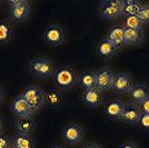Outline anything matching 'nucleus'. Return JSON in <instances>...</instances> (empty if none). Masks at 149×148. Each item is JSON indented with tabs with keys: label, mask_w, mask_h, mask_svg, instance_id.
Segmentation results:
<instances>
[{
	"label": "nucleus",
	"mask_w": 149,
	"mask_h": 148,
	"mask_svg": "<svg viewBox=\"0 0 149 148\" xmlns=\"http://www.w3.org/2000/svg\"><path fill=\"white\" fill-rule=\"evenodd\" d=\"M108 39L111 41L115 47L119 49L126 45L125 43V27L121 26H115L108 32Z\"/></svg>",
	"instance_id": "18"
},
{
	"label": "nucleus",
	"mask_w": 149,
	"mask_h": 148,
	"mask_svg": "<svg viewBox=\"0 0 149 148\" xmlns=\"http://www.w3.org/2000/svg\"><path fill=\"white\" fill-rule=\"evenodd\" d=\"M141 21L138 17V15L135 16H127L125 19V28L128 29H141Z\"/></svg>",
	"instance_id": "24"
},
{
	"label": "nucleus",
	"mask_w": 149,
	"mask_h": 148,
	"mask_svg": "<svg viewBox=\"0 0 149 148\" xmlns=\"http://www.w3.org/2000/svg\"><path fill=\"white\" fill-rule=\"evenodd\" d=\"M143 39L141 29H128L125 28V43L129 45H139Z\"/></svg>",
	"instance_id": "21"
},
{
	"label": "nucleus",
	"mask_w": 149,
	"mask_h": 148,
	"mask_svg": "<svg viewBox=\"0 0 149 148\" xmlns=\"http://www.w3.org/2000/svg\"><path fill=\"white\" fill-rule=\"evenodd\" d=\"M54 80L57 86L62 89H68L78 81L74 70L70 67H60L54 73Z\"/></svg>",
	"instance_id": "2"
},
{
	"label": "nucleus",
	"mask_w": 149,
	"mask_h": 148,
	"mask_svg": "<svg viewBox=\"0 0 149 148\" xmlns=\"http://www.w3.org/2000/svg\"><path fill=\"white\" fill-rule=\"evenodd\" d=\"M139 127L143 130H149V115L147 114H141V116L139 118L138 121Z\"/></svg>",
	"instance_id": "26"
},
{
	"label": "nucleus",
	"mask_w": 149,
	"mask_h": 148,
	"mask_svg": "<svg viewBox=\"0 0 149 148\" xmlns=\"http://www.w3.org/2000/svg\"><path fill=\"white\" fill-rule=\"evenodd\" d=\"M10 138L5 134L0 133V148H10Z\"/></svg>",
	"instance_id": "27"
},
{
	"label": "nucleus",
	"mask_w": 149,
	"mask_h": 148,
	"mask_svg": "<svg viewBox=\"0 0 149 148\" xmlns=\"http://www.w3.org/2000/svg\"><path fill=\"white\" fill-rule=\"evenodd\" d=\"M11 111L17 118L21 117H30V115L33 112L31 106L28 104L22 96H17L11 103Z\"/></svg>",
	"instance_id": "9"
},
{
	"label": "nucleus",
	"mask_w": 149,
	"mask_h": 148,
	"mask_svg": "<svg viewBox=\"0 0 149 148\" xmlns=\"http://www.w3.org/2000/svg\"><path fill=\"white\" fill-rule=\"evenodd\" d=\"M2 99H3V90L0 88V103L2 101Z\"/></svg>",
	"instance_id": "31"
},
{
	"label": "nucleus",
	"mask_w": 149,
	"mask_h": 148,
	"mask_svg": "<svg viewBox=\"0 0 149 148\" xmlns=\"http://www.w3.org/2000/svg\"><path fill=\"white\" fill-rule=\"evenodd\" d=\"M139 110H140L141 114L149 115V97L147 99H145L143 103L139 105Z\"/></svg>",
	"instance_id": "28"
},
{
	"label": "nucleus",
	"mask_w": 149,
	"mask_h": 148,
	"mask_svg": "<svg viewBox=\"0 0 149 148\" xmlns=\"http://www.w3.org/2000/svg\"><path fill=\"white\" fill-rule=\"evenodd\" d=\"M13 38V28L7 21H0V45L8 43Z\"/></svg>",
	"instance_id": "23"
},
{
	"label": "nucleus",
	"mask_w": 149,
	"mask_h": 148,
	"mask_svg": "<svg viewBox=\"0 0 149 148\" xmlns=\"http://www.w3.org/2000/svg\"><path fill=\"white\" fill-rule=\"evenodd\" d=\"M143 8V5L136 1V0H124L123 1V7H121V15L127 16H135L138 15L140 9Z\"/></svg>",
	"instance_id": "20"
},
{
	"label": "nucleus",
	"mask_w": 149,
	"mask_h": 148,
	"mask_svg": "<svg viewBox=\"0 0 149 148\" xmlns=\"http://www.w3.org/2000/svg\"><path fill=\"white\" fill-rule=\"evenodd\" d=\"M9 17L16 22L25 21L30 15V5L25 0H9Z\"/></svg>",
	"instance_id": "3"
},
{
	"label": "nucleus",
	"mask_w": 149,
	"mask_h": 148,
	"mask_svg": "<svg viewBox=\"0 0 149 148\" xmlns=\"http://www.w3.org/2000/svg\"><path fill=\"white\" fill-rule=\"evenodd\" d=\"M128 94H129V99H130L131 104L139 106L145 99L149 97V88L143 84H137L131 87Z\"/></svg>",
	"instance_id": "12"
},
{
	"label": "nucleus",
	"mask_w": 149,
	"mask_h": 148,
	"mask_svg": "<svg viewBox=\"0 0 149 148\" xmlns=\"http://www.w3.org/2000/svg\"><path fill=\"white\" fill-rule=\"evenodd\" d=\"M138 17L140 19L141 24H148L149 22V7L143 6L140 11L138 13Z\"/></svg>",
	"instance_id": "25"
},
{
	"label": "nucleus",
	"mask_w": 149,
	"mask_h": 148,
	"mask_svg": "<svg viewBox=\"0 0 149 148\" xmlns=\"http://www.w3.org/2000/svg\"><path fill=\"white\" fill-rule=\"evenodd\" d=\"M11 148H16V147H13H13H11Z\"/></svg>",
	"instance_id": "34"
},
{
	"label": "nucleus",
	"mask_w": 149,
	"mask_h": 148,
	"mask_svg": "<svg viewBox=\"0 0 149 148\" xmlns=\"http://www.w3.org/2000/svg\"><path fill=\"white\" fill-rule=\"evenodd\" d=\"M22 97L28 101L33 111L39 109L45 103V91L38 86H28L24 90Z\"/></svg>",
	"instance_id": "4"
},
{
	"label": "nucleus",
	"mask_w": 149,
	"mask_h": 148,
	"mask_svg": "<svg viewBox=\"0 0 149 148\" xmlns=\"http://www.w3.org/2000/svg\"><path fill=\"white\" fill-rule=\"evenodd\" d=\"M96 51H97L98 56L102 57V58H110L116 54L117 48L108 38H104L98 43L97 47H96Z\"/></svg>",
	"instance_id": "17"
},
{
	"label": "nucleus",
	"mask_w": 149,
	"mask_h": 148,
	"mask_svg": "<svg viewBox=\"0 0 149 148\" xmlns=\"http://www.w3.org/2000/svg\"><path fill=\"white\" fill-rule=\"evenodd\" d=\"M45 103L50 108H58L63 103L62 94L57 88H50L45 91Z\"/></svg>",
	"instance_id": "16"
},
{
	"label": "nucleus",
	"mask_w": 149,
	"mask_h": 148,
	"mask_svg": "<svg viewBox=\"0 0 149 148\" xmlns=\"http://www.w3.org/2000/svg\"><path fill=\"white\" fill-rule=\"evenodd\" d=\"M29 71L37 78H48L55 73V65L49 58L39 57L29 61Z\"/></svg>",
	"instance_id": "1"
},
{
	"label": "nucleus",
	"mask_w": 149,
	"mask_h": 148,
	"mask_svg": "<svg viewBox=\"0 0 149 148\" xmlns=\"http://www.w3.org/2000/svg\"><path fill=\"white\" fill-rule=\"evenodd\" d=\"M124 108L125 104L121 100H110L104 107V112L106 117L110 120H120Z\"/></svg>",
	"instance_id": "11"
},
{
	"label": "nucleus",
	"mask_w": 149,
	"mask_h": 148,
	"mask_svg": "<svg viewBox=\"0 0 149 148\" xmlns=\"http://www.w3.org/2000/svg\"><path fill=\"white\" fill-rule=\"evenodd\" d=\"M0 3H1V1H0Z\"/></svg>",
	"instance_id": "36"
},
{
	"label": "nucleus",
	"mask_w": 149,
	"mask_h": 148,
	"mask_svg": "<svg viewBox=\"0 0 149 148\" xmlns=\"http://www.w3.org/2000/svg\"><path fill=\"white\" fill-rule=\"evenodd\" d=\"M119 148H137V146L134 142H125Z\"/></svg>",
	"instance_id": "29"
},
{
	"label": "nucleus",
	"mask_w": 149,
	"mask_h": 148,
	"mask_svg": "<svg viewBox=\"0 0 149 148\" xmlns=\"http://www.w3.org/2000/svg\"><path fill=\"white\" fill-rule=\"evenodd\" d=\"M65 34L59 25H50L44 31V40L50 46H59L63 41Z\"/></svg>",
	"instance_id": "7"
},
{
	"label": "nucleus",
	"mask_w": 149,
	"mask_h": 148,
	"mask_svg": "<svg viewBox=\"0 0 149 148\" xmlns=\"http://www.w3.org/2000/svg\"><path fill=\"white\" fill-rule=\"evenodd\" d=\"M82 128L78 125L69 124L66 127H63L61 131V137L65 142L68 144H78L82 139Z\"/></svg>",
	"instance_id": "10"
},
{
	"label": "nucleus",
	"mask_w": 149,
	"mask_h": 148,
	"mask_svg": "<svg viewBox=\"0 0 149 148\" xmlns=\"http://www.w3.org/2000/svg\"><path fill=\"white\" fill-rule=\"evenodd\" d=\"M123 1L105 0L100 3V15L106 19H115L121 15Z\"/></svg>",
	"instance_id": "5"
},
{
	"label": "nucleus",
	"mask_w": 149,
	"mask_h": 148,
	"mask_svg": "<svg viewBox=\"0 0 149 148\" xmlns=\"http://www.w3.org/2000/svg\"><path fill=\"white\" fill-rule=\"evenodd\" d=\"M140 116H141V112L139 110V107H137L134 104H127L125 105L120 120L128 125H136L139 121Z\"/></svg>",
	"instance_id": "13"
},
{
	"label": "nucleus",
	"mask_w": 149,
	"mask_h": 148,
	"mask_svg": "<svg viewBox=\"0 0 149 148\" xmlns=\"http://www.w3.org/2000/svg\"><path fill=\"white\" fill-rule=\"evenodd\" d=\"M82 148H101V147H100L97 142H89V144H86Z\"/></svg>",
	"instance_id": "30"
},
{
	"label": "nucleus",
	"mask_w": 149,
	"mask_h": 148,
	"mask_svg": "<svg viewBox=\"0 0 149 148\" xmlns=\"http://www.w3.org/2000/svg\"><path fill=\"white\" fill-rule=\"evenodd\" d=\"M102 98L104 97H102L101 91H99L96 88L84 90V93H82V101L88 107H93H93H97L98 105L101 104Z\"/></svg>",
	"instance_id": "14"
},
{
	"label": "nucleus",
	"mask_w": 149,
	"mask_h": 148,
	"mask_svg": "<svg viewBox=\"0 0 149 148\" xmlns=\"http://www.w3.org/2000/svg\"><path fill=\"white\" fill-rule=\"evenodd\" d=\"M78 84L85 90L96 88V76L91 71H84L78 78Z\"/></svg>",
	"instance_id": "22"
},
{
	"label": "nucleus",
	"mask_w": 149,
	"mask_h": 148,
	"mask_svg": "<svg viewBox=\"0 0 149 148\" xmlns=\"http://www.w3.org/2000/svg\"><path fill=\"white\" fill-rule=\"evenodd\" d=\"M35 121L31 117L16 118L13 121V127L17 134H27L30 135L35 129Z\"/></svg>",
	"instance_id": "15"
},
{
	"label": "nucleus",
	"mask_w": 149,
	"mask_h": 148,
	"mask_svg": "<svg viewBox=\"0 0 149 148\" xmlns=\"http://www.w3.org/2000/svg\"><path fill=\"white\" fill-rule=\"evenodd\" d=\"M96 89L99 91H106L112 89V81H113V74L109 68H101L96 74Z\"/></svg>",
	"instance_id": "6"
},
{
	"label": "nucleus",
	"mask_w": 149,
	"mask_h": 148,
	"mask_svg": "<svg viewBox=\"0 0 149 148\" xmlns=\"http://www.w3.org/2000/svg\"><path fill=\"white\" fill-rule=\"evenodd\" d=\"M13 146L16 148H35V140L31 135L16 134L13 137Z\"/></svg>",
	"instance_id": "19"
},
{
	"label": "nucleus",
	"mask_w": 149,
	"mask_h": 148,
	"mask_svg": "<svg viewBox=\"0 0 149 148\" xmlns=\"http://www.w3.org/2000/svg\"><path fill=\"white\" fill-rule=\"evenodd\" d=\"M51 148H62L61 146H52Z\"/></svg>",
	"instance_id": "33"
},
{
	"label": "nucleus",
	"mask_w": 149,
	"mask_h": 148,
	"mask_svg": "<svg viewBox=\"0 0 149 148\" xmlns=\"http://www.w3.org/2000/svg\"><path fill=\"white\" fill-rule=\"evenodd\" d=\"M132 87L131 77L126 73H119L113 75V81H112V90L118 95L129 93Z\"/></svg>",
	"instance_id": "8"
},
{
	"label": "nucleus",
	"mask_w": 149,
	"mask_h": 148,
	"mask_svg": "<svg viewBox=\"0 0 149 148\" xmlns=\"http://www.w3.org/2000/svg\"><path fill=\"white\" fill-rule=\"evenodd\" d=\"M2 129V123H1V119H0V131Z\"/></svg>",
	"instance_id": "32"
},
{
	"label": "nucleus",
	"mask_w": 149,
	"mask_h": 148,
	"mask_svg": "<svg viewBox=\"0 0 149 148\" xmlns=\"http://www.w3.org/2000/svg\"><path fill=\"white\" fill-rule=\"evenodd\" d=\"M148 7H149V3H148Z\"/></svg>",
	"instance_id": "35"
}]
</instances>
